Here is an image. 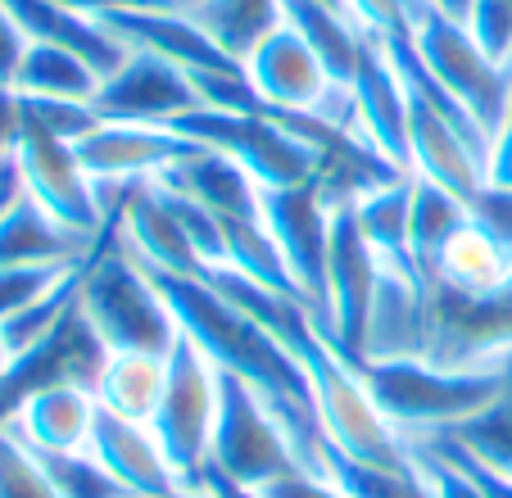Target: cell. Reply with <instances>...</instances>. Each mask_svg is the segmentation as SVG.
<instances>
[{"mask_svg":"<svg viewBox=\"0 0 512 498\" xmlns=\"http://www.w3.org/2000/svg\"><path fill=\"white\" fill-rule=\"evenodd\" d=\"M105 186V182H100ZM109 218L100 227L96 245L87 254V277H82V313L91 317L96 336L109 354H155L168 358L177 345V326L168 299L150 281V272L136 263V254L123 245V213H118V186H109L105 200Z\"/></svg>","mask_w":512,"mask_h":498,"instance_id":"cell-1","label":"cell"},{"mask_svg":"<svg viewBox=\"0 0 512 498\" xmlns=\"http://www.w3.org/2000/svg\"><path fill=\"white\" fill-rule=\"evenodd\" d=\"M349 367L399 435L463 426L503 394V363L481 372H440L422 358H358Z\"/></svg>","mask_w":512,"mask_h":498,"instance_id":"cell-2","label":"cell"},{"mask_svg":"<svg viewBox=\"0 0 512 498\" xmlns=\"http://www.w3.org/2000/svg\"><path fill=\"white\" fill-rule=\"evenodd\" d=\"M512 354V281L485 295L435 277L422 295V363L440 372H481V358Z\"/></svg>","mask_w":512,"mask_h":498,"instance_id":"cell-3","label":"cell"},{"mask_svg":"<svg viewBox=\"0 0 512 498\" xmlns=\"http://www.w3.org/2000/svg\"><path fill=\"white\" fill-rule=\"evenodd\" d=\"M213 422H218V372L191 340L177 336V345L168 349V385L155 417H150V431H155L182 489L204 485Z\"/></svg>","mask_w":512,"mask_h":498,"instance_id":"cell-4","label":"cell"},{"mask_svg":"<svg viewBox=\"0 0 512 498\" xmlns=\"http://www.w3.org/2000/svg\"><path fill=\"white\" fill-rule=\"evenodd\" d=\"M177 136L204 145L213 154H227L232 163H241L245 173L259 182V191H277V186H304L318 177V154L290 136L286 127H277L272 118L259 114H236V109H195V114L173 118Z\"/></svg>","mask_w":512,"mask_h":498,"instance_id":"cell-5","label":"cell"},{"mask_svg":"<svg viewBox=\"0 0 512 498\" xmlns=\"http://www.w3.org/2000/svg\"><path fill=\"white\" fill-rule=\"evenodd\" d=\"M290 467H300V462L290 453V440L268 412V403L259 399V390L232 372H218V422H213L209 471L259 494Z\"/></svg>","mask_w":512,"mask_h":498,"instance_id":"cell-6","label":"cell"},{"mask_svg":"<svg viewBox=\"0 0 512 498\" xmlns=\"http://www.w3.org/2000/svg\"><path fill=\"white\" fill-rule=\"evenodd\" d=\"M413 37H417V55L431 68V77L476 123L485 127V136L494 141L508 109V91H512V64H494L476 37L467 32V23H454L445 14H435L426 0H413Z\"/></svg>","mask_w":512,"mask_h":498,"instance_id":"cell-7","label":"cell"},{"mask_svg":"<svg viewBox=\"0 0 512 498\" xmlns=\"http://www.w3.org/2000/svg\"><path fill=\"white\" fill-rule=\"evenodd\" d=\"M14 173H19L23 195H32L55 222H64L68 231H78L87 240L100 236V227L109 218L100 182H91V173L82 168L78 145L46 132L28 114V105H23V136L19 150H14Z\"/></svg>","mask_w":512,"mask_h":498,"instance_id":"cell-8","label":"cell"},{"mask_svg":"<svg viewBox=\"0 0 512 498\" xmlns=\"http://www.w3.org/2000/svg\"><path fill=\"white\" fill-rule=\"evenodd\" d=\"M381 268L377 249L368 245L358 227L354 204L331 209V236H327V295H331V345L345 363L368 358L372 340V313L381 295Z\"/></svg>","mask_w":512,"mask_h":498,"instance_id":"cell-9","label":"cell"},{"mask_svg":"<svg viewBox=\"0 0 512 498\" xmlns=\"http://www.w3.org/2000/svg\"><path fill=\"white\" fill-rule=\"evenodd\" d=\"M263 227L272 231L290 277L300 286L304 304L318 313V326L331 340V295H327V236H331V209L322 204L318 182L304 186H277L259 191Z\"/></svg>","mask_w":512,"mask_h":498,"instance_id":"cell-10","label":"cell"},{"mask_svg":"<svg viewBox=\"0 0 512 498\" xmlns=\"http://www.w3.org/2000/svg\"><path fill=\"white\" fill-rule=\"evenodd\" d=\"M245 77L254 82L268 105H281V109H313V114H327L336 118L340 127H354L358 132V114H354V96L340 87H331L327 68L322 59L309 50V41L300 32H290L281 23L277 32L259 41L245 59Z\"/></svg>","mask_w":512,"mask_h":498,"instance_id":"cell-11","label":"cell"},{"mask_svg":"<svg viewBox=\"0 0 512 498\" xmlns=\"http://www.w3.org/2000/svg\"><path fill=\"white\" fill-rule=\"evenodd\" d=\"M96 114L105 123H141V127H168L173 118L204 109L191 73L150 50H132L114 77H105L96 91Z\"/></svg>","mask_w":512,"mask_h":498,"instance_id":"cell-12","label":"cell"},{"mask_svg":"<svg viewBox=\"0 0 512 498\" xmlns=\"http://www.w3.org/2000/svg\"><path fill=\"white\" fill-rule=\"evenodd\" d=\"M100 28L118 37L127 50H150L186 73H245L241 59H232L191 14L182 10H109L100 14Z\"/></svg>","mask_w":512,"mask_h":498,"instance_id":"cell-13","label":"cell"},{"mask_svg":"<svg viewBox=\"0 0 512 498\" xmlns=\"http://www.w3.org/2000/svg\"><path fill=\"white\" fill-rule=\"evenodd\" d=\"M200 145L177 136L173 127H141V123H105L96 136L78 145L82 168L91 182L127 186V182H155L173 163L195 154Z\"/></svg>","mask_w":512,"mask_h":498,"instance_id":"cell-14","label":"cell"},{"mask_svg":"<svg viewBox=\"0 0 512 498\" xmlns=\"http://www.w3.org/2000/svg\"><path fill=\"white\" fill-rule=\"evenodd\" d=\"M354 114H358V132L368 136L390 163H399L404 173H413V150H408V91L404 77L395 73L390 55L381 50V41L372 32H363L358 46V64H354Z\"/></svg>","mask_w":512,"mask_h":498,"instance_id":"cell-15","label":"cell"},{"mask_svg":"<svg viewBox=\"0 0 512 498\" xmlns=\"http://www.w3.org/2000/svg\"><path fill=\"white\" fill-rule=\"evenodd\" d=\"M87 453L114 476V485L127 498H168L182 489L177 471L168 467L164 449H159L155 431L145 422H127L118 412L96 403V422H91Z\"/></svg>","mask_w":512,"mask_h":498,"instance_id":"cell-16","label":"cell"},{"mask_svg":"<svg viewBox=\"0 0 512 498\" xmlns=\"http://www.w3.org/2000/svg\"><path fill=\"white\" fill-rule=\"evenodd\" d=\"M118 213H123V245L141 263H150L159 272H177V277H200V281L209 277L191 236L182 231V222L168 209V200L159 195L155 182L118 186Z\"/></svg>","mask_w":512,"mask_h":498,"instance_id":"cell-17","label":"cell"},{"mask_svg":"<svg viewBox=\"0 0 512 498\" xmlns=\"http://www.w3.org/2000/svg\"><path fill=\"white\" fill-rule=\"evenodd\" d=\"M408 150H413V173L449 191L454 200L472 204L485 186V159L467 145V136L413 96H408Z\"/></svg>","mask_w":512,"mask_h":498,"instance_id":"cell-18","label":"cell"},{"mask_svg":"<svg viewBox=\"0 0 512 498\" xmlns=\"http://www.w3.org/2000/svg\"><path fill=\"white\" fill-rule=\"evenodd\" d=\"M96 240L68 231L64 222H55L32 195H23V186L14 191V200L0 209V268H32V263H78L87 259V249Z\"/></svg>","mask_w":512,"mask_h":498,"instance_id":"cell-19","label":"cell"},{"mask_svg":"<svg viewBox=\"0 0 512 498\" xmlns=\"http://www.w3.org/2000/svg\"><path fill=\"white\" fill-rule=\"evenodd\" d=\"M0 5L19 19V28L28 32V41H50V46L78 50L100 77H114L118 68H123V59L132 55V50H127L118 37H109L96 19L68 10L59 0H0Z\"/></svg>","mask_w":512,"mask_h":498,"instance_id":"cell-20","label":"cell"},{"mask_svg":"<svg viewBox=\"0 0 512 498\" xmlns=\"http://www.w3.org/2000/svg\"><path fill=\"white\" fill-rule=\"evenodd\" d=\"M155 182L191 195V200L204 204L213 218H263L259 182L245 173L241 163H232L227 154L204 150V145L195 154H186L182 163H173L168 173H159Z\"/></svg>","mask_w":512,"mask_h":498,"instance_id":"cell-21","label":"cell"},{"mask_svg":"<svg viewBox=\"0 0 512 498\" xmlns=\"http://www.w3.org/2000/svg\"><path fill=\"white\" fill-rule=\"evenodd\" d=\"M91 422H96V394L82 385H55V390L32 394L5 431L28 449L78 453L91 440Z\"/></svg>","mask_w":512,"mask_h":498,"instance_id":"cell-22","label":"cell"},{"mask_svg":"<svg viewBox=\"0 0 512 498\" xmlns=\"http://www.w3.org/2000/svg\"><path fill=\"white\" fill-rule=\"evenodd\" d=\"M408 209H413V177L386 186V191L363 195V200L354 204L358 227H363L368 245L377 249L381 268L395 272L399 281H408L413 290H422L426 295V281H422L417 259H413V240H408Z\"/></svg>","mask_w":512,"mask_h":498,"instance_id":"cell-23","label":"cell"},{"mask_svg":"<svg viewBox=\"0 0 512 498\" xmlns=\"http://www.w3.org/2000/svg\"><path fill=\"white\" fill-rule=\"evenodd\" d=\"M281 23L309 41V50L322 59V68H327L331 87L349 91L354 64H358V46H363V28H358L349 14L322 5V0H281Z\"/></svg>","mask_w":512,"mask_h":498,"instance_id":"cell-24","label":"cell"},{"mask_svg":"<svg viewBox=\"0 0 512 498\" xmlns=\"http://www.w3.org/2000/svg\"><path fill=\"white\" fill-rule=\"evenodd\" d=\"M168 385V358L155 354H109L105 372H100L96 385V403L127 422H145L155 417L159 399H164Z\"/></svg>","mask_w":512,"mask_h":498,"instance_id":"cell-25","label":"cell"},{"mask_svg":"<svg viewBox=\"0 0 512 498\" xmlns=\"http://www.w3.org/2000/svg\"><path fill=\"white\" fill-rule=\"evenodd\" d=\"M435 277L458 286V290H467V295H485V290H499L503 281H512V254L490 236V231H481L472 218H467L463 227H458V236L440 249Z\"/></svg>","mask_w":512,"mask_h":498,"instance_id":"cell-26","label":"cell"},{"mask_svg":"<svg viewBox=\"0 0 512 498\" xmlns=\"http://www.w3.org/2000/svg\"><path fill=\"white\" fill-rule=\"evenodd\" d=\"M100 82L105 77L78 50L32 41L19 64V77H14V91L19 96H41V100H96Z\"/></svg>","mask_w":512,"mask_h":498,"instance_id":"cell-27","label":"cell"},{"mask_svg":"<svg viewBox=\"0 0 512 498\" xmlns=\"http://www.w3.org/2000/svg\"><path fill=\"white\" fill-rule=\"evenodd\" d=\"M467 222V204L454 200L449 191H440L435 182L413 173V209H408V240H413V259L422 281L431 286L435 277V259L440 249L458 236V227Z\"/></svg>","mask_w":512,"mask_h":498,"instance_id":"cell-28","label":"cell"},{"mask_svg":"<svg viewBox=\"0 0 512 498\" xmlns=\"http://www.w3.org/2000/svg\"><path fill=\"white\" fill-rule=\"evenodd\" d=\"M191 19L209 32L232 59H250L268 32L281 28V0H200L191 5Z\"/></svg>","mask_w":512,"mask_h":498,"instance_id":"cell-29","label":"cell"},{"mask_svg":"<svg viewBox=\"0 0 512 498\" xmlns=\"http://www.w3.org/2000/svg\"><path fill=\"white\" fill-rule=\"evenodd\" d=\"M445 435H454L458 444L476 453L481 462H490L494 471L512 480V354L503 358V394L485 412H476L472 422L449 426Z\"/></svg>","mask_w":512,"mask_h":498,"instance_id":"cell-30","label":"cell"},{"mask_svg":"<svg viewBox=\"0 0 512 498\" xmlns=\"http://www.w3.org/2000/svg\"><path fill=\"white\" fill-rule=\"evenodd\" d=\"M23 444V440H19ZM28 449V444H23ZM32 458H37V467L46 471V480L55 485L59 498H127L123 489L114 485V476H109L105 467H100L96 458H91L87 449L78 453H46V449H28Z\"/></svg>","mask_w":512,"mask_h":498,"instance_id":"cell-31","label":"cell"},{"mask_svg":"<svg viewBox=\"0 0 512 498\" xmlns=\"http://www.w3.org/2000/svg\"><path fill=\"white\" fill-rule=\"evenodd\" d=\"M82 263V259H78ZM78 263H32V268H0V322L41 304Z\"/></svg>","mask_w":512,"mask_h":498,"instance_id":"cell-32","label":"cell"},{"mask_svg":"<svg viewBox=\"0 0 512 498\" xmlns=\"http://www.w3.org/2000/svg\"><path fill=\"white\" fill-rule=\"evenodd\" d=\"M23 105H28V114L37 118L46 132H55L59 141H68V145H82L87 136H96L100 127H105V118L96 114V105H91V100H41V96H23Z\"/></svg>","mask_w":512,"mask_h":498,"instance_id":"cell-33","label":"cell"},{"mask_svg":"<svg viewBox=\"0 0 512 498\" xmlns=\"http://www.w3.org/2000/svg\"><path fill=\"white\" fill-rule=\"evenodd\" d=\"M0 498H59L37 458L10 431H0Z\"/></svg>","mask_w":512,"mask_h":498,"instance_id":"cell-34","label":"cell"},{"mask_svg":"<svg viewBox=\"0 0 512 498\" xmlns=\"http://www.w3.org/2000/svg\"><path fill=\"white\" fill-rule=\"evenodd\" d=\"M408 453H413V467H417V476H422V485H426L431 498H485L467 471H458L449 458H440L426 440L408 444Z\"/></svg>","mask_w":512,"mask_h":498,"instance_id":"cell-35","label":"cell"},{"mask_svg":"<svg viewBox=\"0 0 512 498\" xmlns=\"http://www.w3.org/2000/svg\"><path fill=\"white\" fill-rule=\"evenodd\" d=\"M426 444H431L440 458H449L458 471H467V476L476 480V489H481L485 498H512V480L503 476V471H494L490 462H481L467 444H458L454 435H445V431H435V435H426Z\"/></svg>","mask_w":512,"mask_h":498,"instance_id":"cell-36","label":"cell"},{"mask_svg":"<svg viewBox=\"0 0 512 498\" xmlns=\"http://www.w3.org/2000/svg\"><path fill=\"white\" fill-rule=\"evenodd\" d=\"M467 218H472L481 231H490V236L512 254V186H499L485 177L476 200L467 204Z\"/></svg>","mask_w":512,"mask_h":498,"instance_id":"cell-37","label":"cell"},{"mask_svg":"<svg viewBox=\"0 0 512 498\" xmlns=\"http://www.w3.org/2000/svg\"><path fill=\"white\" fill-rule=\"evenodd\" d=\"M349 19L372 37L413 28V0H349Z\"/></svg>","mask_w":512,"mask_h":498,"instance_id":"cell-38","label":"cell"},{"mask_svg":"<svg viewBox=\"0 0 512 498\" xmlns=\"http://www.w3.org/2000/svg\"><path fill=\"white\" fill-rule=\"evenodd\" d=\"M259 498H345L331 480H322V476H313V471H304V467H290L286 476H277L272 485H263L259 489Z\"/></svg>","mask_w":512,"mask_h":498,"instance_id":"cell-39","label":"cell"},{"mask_svg":"<svg viewBox=\"0 0 512 498\" xmlns=\"http://www.w3.org/2000/svg\"><path fill=\"white\" fill-rule=\"evenodd\" d=\"M28 32L19 28V19H14L5 5H0V87H14V77H19V64L23 55H28Z\"/></svg>","mask_w":512,"mask_h":498,"instance_id":"cell-40","label":"cell"},{"mask_svg":"<svg viewBox=\"0 0 512 498\" xmlns=\"http://www.w3.org/2000/svg\"><path fill=\"white\" fill-rule=\"evenodd\" d=\"M19 136H23V96L14 87H0V168L14 163Z\"/></svg>","mask_w":512,"mask_h":498,"instance_id":"cell-41","label":"cell"},{"mask_svg":"<svg viewBox=\"0 0 512 498\" xmlns=\"http://www.w3.org/2000/svg\"><path fill=\"white\" fill-rule=\"evenodd\" d=\"M490 182L512 186V91H508V109H503V123L490 141Z\"/></svg>","mask_w":512,"mask_h":498,"instance_id":"cell-42","label":"cell"},{"mask_svg":"<svg viewBox=\"0 0 512 498\" xmlns=\"http://www.w3.org/2000/svg\"><path fill=\"white\" fill-rule=\"evenodd\" d=\"M435 14H445V19H454V23H467L472 19V5L476 0H426Z\"/></svg>","mask_w":512,"mask_h":498,"instance_id":"cell-43","label":"cell"},{"mask_svg":"<svg viewBox=\"0 0 512 498\" xmlns=\"http://www.w3.org/2000/svg\"><path fill=\"white\" fill-rule=\"evenodd\" d=\"M14 191H19V173H10L5 182H0V209H5V204L14 200Z\"/></svg>","mask_w":512,"mask_h":498,"instance_id":"cell-44","label":"cell"},{"mask_svg":"<svg viewBox=\"0 0 512 498\" xmlns=\"http://www.w3.org/2000/svg\"><path fill=\"white\" fill-rule=\"evenodd\" d=\"M10 367H14V358H10V345H5V336H0V376L10 372Z\"/></svg>","mask_w":512,"mask_h":498,"instance_id":"cell-45","label":"cell"},{"mask_svg":"<svg viewBox=\"0 0 512 498\" xmlns=\"http://www.w3.org/2000/svg\"><path fill=\"white\" fill-rule=\"evenodd\" d=\"M168 498H218V494H209V489H177V494H168Z\"/></svg>","mask_w":512,"mask_h":498,"instance_id":"cell-46","label":"cell"},{"mask_svg":"<svg viewBox=\"0 0 512 498\" xmlns=\"http://www.w3.org/2000/svg\"><path fill=\"white\" fill-rule=\"evenodd\" d=\"M322 5H331V10H340V14H349V0H322Z\"/></svg>","mask_w":512,"mask_h":498,"instance_id":"cell-47","label":"cell"}]
</instances>
